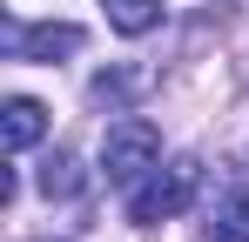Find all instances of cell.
I'll use <instances>...</instances> for the list:
<instances>
[{
	"instance_id": "cell-1",
	"label": "cell",
	"mask_w": 249,
	"mask_h": 242,
	"mask_svg": "<svg viewBox=\"0 0 249 242\" xmlns=\"http://www.w3.org/2000/svg\"><path fill=\"white\" fill-rule=\"evenodd\" d=\"M196 189H202V161L196 155H175L168 168L155 161V168L128 189V222L155 229V222H168V215H182V208L196 202Z\"/></svg>"
},
{
	"instance_id": "cell-3",
	"label": "cell",
	"mask_w": 249,
	"mask_h": 242,
	"mask_svg": "<svg viewBox=\"0 0 249 242\" xmlns=\"http://www.w3.org/2000/svg\"><path fill=\"white\" fill-rule=\"evenodd\" d=\"M7 54H14V61H54V54H81V27H68V20H41V27L14 20V27H7Z\"/></svg>"
},
{
	"instance_id": "cell-5",
	"label": "cell",
	"mask_w": 249,
	"mask_h": 242,
	"mask_svg": "<svg viewBox=\"0 0 249 242\" xmlns=\"http://www.w3.org/2000/svg\"><path fill=\"white\" fill-rule=\"evenodd\" d=\"M209 242H249V182L215 202V215H209Z\"/></svg>"
},
{
	"instance_id": "cell-6",
	"label": "cell",
	"mask_w": 249,
	"mask_h": 242,
	"mask_svg": "<svg viewBox=\"0 0 249 242\" xmlns=\"http://www.w3.org/2000/svg\"><path fill=\"white\" fill-rule=\"evenodd\" d=\"M41 195L47 202H74L81 195V161H74V148H54V155L41 161Z\"/></svg>"
},
{
	"instance_id": "cell-2",
	"label": "cell",
	"mask_w": 249,
	"mask_h": 242,
	"mask_svg": "<svg viewBox=\"0 0 249 242\" xmlns=\"http://www.w3.org/2000/svg\"><path fill=\"white\" fill-rule=\"evenodd\" d=\"M155 161H162V135H155L142 115L115 121V128L101 135V168H108V182H115V189H135Z\"/></svg>"
},
{
	"instance_id": "cell-7",
	"label": "cell",
	"mask_w": 249,
	"mask_h": 242,
	"mask_svg": "<svg viewBox=\"0 0 249 242\" xmlns=\"http://www.w3.org/2000/svg\"><path fill=\"white\" fill-rule=\"evenodd\" d=\"M101 7H108V27L115 34H148L162 20V0H101Z\"/></svg>"
},
{
	"instance_id": "cell-4",
	"label": "cell",
	"mask_w": 249,
	"mask_h": 242,
	"mask_svg": "<svg viewBox=\"0 0 249 242\" xmlns=\"http://www.w3.org/2000/svg\"><path fill=\"white\" fill-rule=\"evenodd\" d=\"M0 115H7V148H14V155H27V148L47 135V108H41V101H27V94H14Z\"/></svg>"
}]
</instances>
